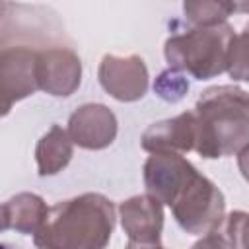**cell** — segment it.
<instances>
[{
	"label": "cell",
	"instance_id": "obj_1",
	"mask_svg": "<svg viewBox=\"0 0 249 249\" xmlns=\"http://www.w3.org/2000/svg\"><path fill=\"white\" fill-rule=\"evenodd\" d=\"M115 230V204L99 193L56 202L33 235L37 249H105Z\"/></svg>",
	"mask_w": 249,
	"mask_h": 249
},
{
	"label": "cell",
	"instance_id": "obj_2",
	"mask_svg": "<svg viewBox=\"0 0 249 249\" xmlns=\"http://www.w3.org/2000/svg\"><path fill=\"white\" fill-rule=\"evenodd\" d=\"M196 148L206 160L239 154L249 144V93L237 86H214L200 93L195 105Z\"/></svg>",
	"mask_w": 249,
	"mask_h": 249
},
{
	"label": "cell",
	"instance_id": "obj_3",
	"mask_svg": "<svg viewBox=\"0 0 249 249\" xmlns=\"http://www.w3.org/2000/svg\"><path fill=\"white\" fill-rule=\"evenodd\" d=\"M235 33L230 23L196 27L173 33L163 45L169 68L181 70L195 80H210L228 70V54Z\"/></svg>",
	"mask_w": 249,
	"mask_h": 249
},
{
	"label": "cell",
	"instance_id": "obj_4",
	"mask_svg": "<svg viewBox=\"0 0 249 249\" xmlns=\"http://www.w3.org/2000/svg\"><path fill=\"white\" fill-rule=\"evenodd\" d=\"M169 208L179 228L193 235L214 231L226 216L222 191L208 177L198 173V169L181 187Z\"/></svg>",
	"mask_w": 249,
	"mask_h": 249
},
{
	"label": "cell",
	"instance_id": "obj_5",
	"mask_svg": "<svg viewBox=\"0 0 249 249\" xmlns=\"http://www.w3.org/2000/svg\"><path fill=\"white\" fill-rule=\"evenodd\" d=\"M101 88L117 101H138L148 91V68L138 54H105L97 68Z\"/></svg>",
	"mask_w": 249,
	"mask_h": 249
},
{
	"label": "cell",
	"instance_id": "obj_6",
	"mask_svg": "<svg viewBox=\"0 0 249 249\" xmlns=\"http://www.w3.org/2000/svg\"><path fill=\"white\" fill-rule=\"evenodd\" d=\"M0 80L4 97V115L14 103L33 95L37 84V51L29 47H4L0 53Z\"/></svg>",
	"mask_w": 249,
	"mask_h": 249
},
{
	"label": "cell",
	"instance_id": "obj_7",
	"mask_svg": "<svg viewBox=\"0 0 249 249\" xmlns=\"http://www.w3.org/2000/svg\"><path fill=\"white\" fill-rule=\"evenodd\" d=\"M82 82V60L66 47H49L37 51V84L39 89L54 95H72Z\"/></svg>",
	"mask_w": 249,
	"mask_h": 249
},
{
	"label": "cell",
	"instance_id": "obj_8",
	"mask_svg": "<svg viewBox=\"0 0 249 249\" xmlns=\"http://www.w3.org/2000/svg\"><path fill=\"white\" fill-rule=\"evenodd\" d=\"M196 171V167L183 158L181 154L163 152L152 154L142 167L144 187L148 195L158 198L161 204H171L181 187L189 181V177Z\"/></svg>",
	"mask_w": 249,
	"mask_h": 249
},
{
	"label": "cell",
	"instance_id": "obj_9",
	"mask_svg": "<svg viewBox=\"0 0 249 249\" xmlns=\"http://www.w3.org/2000/svg\"><path fill=\"white\" fill-rule=\"evenodd\" d=\"M119 130L115 113L103 103L80 105L68 119V134L84 150H103L113 144Z\"/></svg>",
	"mask_w": 249,
	"mask_h": 249
},
{
	"label": "cell",
	"instance_id": "obj_10",
	"mask_svg": "<svg viewBox=\"0 0 249 249\" xmlns=\"http://www.w3.org/2000/svg\"><path fill=\"white\" fill-rule=\"evenodd\" d=\"M198 128L195 111H185L173 119L158 121L150 124L140 138V144L150 154H185L196 148Z\"/></svg>",
	"mask_w": 249,
	"mask_h": 249
},
{
	"label": "cell",
	"instance_id": "obj_11",
	"mask_svg": "<svg viewBox=\"0 0 249 249\" xmlns=\"http://www.w3.org/2000/svg\"><path fill=\"white\" fill-rule=\"evenodd\" d=\"M119 218L128 241L160 243L163 230V206L152 195H134L119 204Z\"/></svg>",
	"mask_w": 249,
	"mask_h": 249
},
{
	"label": "cell",
	"instance_id": "obj_12",
	"mask_svg": "<svg viewBox=\"0 0 249 249\" xmlns=\"http://www.w3.org/2000/svg\"><path fill=\"white\" fill-rule=\"evenodd\" d=\"M49 210L35 193H18L2 204V230H16L23 235H35L45 224Z\"/></svg>",
	"mask_w": 249,
	"mask_h": 249
},
{
	"label": "cell",
	"instance_id": "obj_13",
	"mask_svg": "<svg viewBox=\"0 0 249 249\" xmlns=\"http://www.w3.org/2000/svg\"><path fill=\"white\" fill-rule=\"evenodd\" d=\"M72 154L74 142L68 130H64L58 124H53L35 146V161L39 175H56L70 163Z\"/></svg>",
	"mask_w": 249,
	"mask_h": 249
},
{
	"label": "cell",
	"instance_id": "obj_14",
	"mask_svg": "<svg viewBox=\"0 0 249 249\" xmlns=\"http://www.w3.org/2000/svg\"><path fill=\"white\" fill-rule=\"evenodd\" d=\"M185 18L196 27H210L226 23V19L237 12V2L224 0H189L183 4Z\"/></svg>",
	"mask_w": 249,
	"mask_h": 249
},
{
	"label": "cell",
	"instance_id": "obj_15",
	"mask_svg": "<svg viewBox=\"0 0 249 249\" xmlns=\"http://www.w3.org/2000/svg\"><path fill=\"white\" fill-rule=\"evenodd\" d=\"M226 72L235 82H249V23L231 41Z\"/></svg>",
	"mask_w": 249,
	"mask_h": 249
},
{
	"label": "cell",
	"instance_id": "obj_16",
	"mask_svg": "<svg viewBox=\"0 0 249 249\" xmlns=\"http://www.w3.org/2000/svg\"><path fill=\"white\" fill-rule=\"evenodd\" d=\"M154 91L163 101L177 103V101H181L187 95V91H189V80H187V76L181 70L165 68L154 80Z\"/></svg>",
	"mask_w": 249,
	"mask_h": 249
},
{
	"label": "cell",
	"instance_id": "obj_17",
	"mask_svg": "<svg viewBox=\"0 0 249 249\" xmlns=\"http://www.w3.org/2000/svg\"><path fill=\"white\" fill-rule=\"evenodd\" d=\"M226 235L235 249H249V212H231L226 222Z\"/></svg>",
	"mask_w": 249,
	"mask_h": 249
},
{
	"label": "cell",
	"instance_id": "obj_18",
	"mask_svg": "<svg viewBox=\"0 0 249 249\" xmlns=\"http://www.w3.org/2000/svg\"><path fill=\"white\" fill-rule=\"evenodd\" d=\"M191 249H235V247L226 233H220L214 230V231L202 235Z\"/></svg>",
	"mask_w": 249,
	"mask_h": 249
},
{
	"label": "cell",
	"instance_id": "obj_19",
	"mask_svg": "<svg viewBox=\"0 0 249 249\" xmlns=\"http://www.w3.org/2000/svg\"><path fill=\"white\" fill-rule=\"evenodd\" d=\"M237 167L245 181H249V144L237 154Z\"/></svg>",
	"mask_w": 249,
	"mask_h": 249
},
{
	"label": "cell",
	"instance_id": "obj_20",
	"mask_svg": "<svg viewBox=\"0 0 249 249\" xmlns=\"http://www.w3.org/2000/svg\"><path fill=\"white\" fill-rule=\"evenodd\" d=\"M124 249H165L161 243H138V241H128Z\"/></svg>",
	"mask_w": 249,
	"mask_h": 249
},
{
	"label": "cell",
	"instance_id": "obj_21",
	"mask_svg": "<svg viewBox=\"0 0 249 249\" xmlns=\"http://www.w3.org/2000/svg\"><path fill=\"white\" fill-rule=\"evenodd\" d=\"M237 12H249V2H243V4H237Z\"/></svg>",
	"mask_w": 249,
	"mask_h": 249
},
{
	"label": "cell",
	"instance_id": "obj_22",
	"mask_svg": "<svg viewBox=\"0 0 249 249\" xmlns=\"http://www.w3.org/2000/svg\"><path fill=\"white\" fill-rule=\"evenodd\" d=\"M0 249H12V247H10L8 243H2V247H0Z\"/></svg>",
	"mask_w": 249,
	"mask_h": 249
}]
</instances>
